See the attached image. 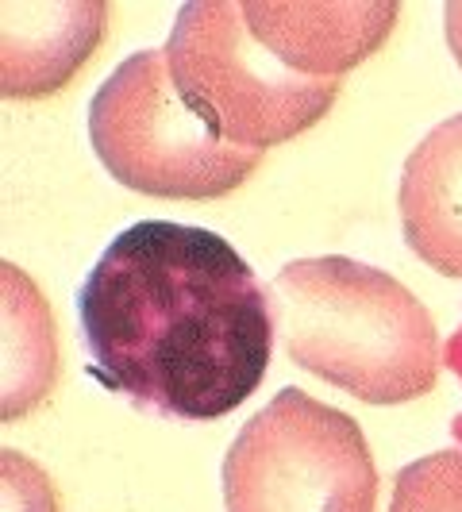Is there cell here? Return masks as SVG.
Segmentation results:
<instances>
[{"label":"cell","instance_id":"1","mask_svg":"<svg viewBox=\"0 0 462 512\" xmlns=\"http://www.w3.org/2000/svg\"><path fill=\"white\" fill-rule=\"evenodd\" d=\"M89 374L135 409L220 420L255 393L274 351L270 293L224 235L139 220L77 289Z\"/></svg>","mask_w":462,"mask_h":512},{"label":"cell","instance_id":"2","mask_svg":"<svg viewBox=\"0 0 462 512\" xmlns=\"http://www.w3.org/2000/svg\"><path fill=\"white\" fill-rule=\"evenodd\" d=\"M266 293L274 335L293 366L366 405H405L436 385V320L393 274L343 255L297 258Z\"/></svg>","mask_w":462,"mask_h":512},{"label":"cell","instance_id":"3","mask_svg":"<svg viewBox=\"0 0 462 512\" xmlns=\"http://www.w3.org/2000/svg\"><path fill=\"white\" fill-rule=\"evenodd\" d=\"M89 143L124 189L174 201L228 197L251 178L262 151H243L189 104L166 51L124 58L89 101Z\"/></svg>","mask_w":462,"mask_h":512},{"label":"cell","instance_id":"4","mask_svg":"<svg viewBox=\"0 0 462 512\" xmlns=\"http://www.w3.org/2000/svg\"><path fill=\"white\" fill-rule=\"evenodd\" d=\"M166 58L189 104L243 151L266 154V147L305 135L343 89V81H312L285 66L251 31L243 0L181 4Z\"/></svg>","mask_w":462,"mask_h":512},{"label":"cell","instance_id":"5","mask_svg":"<svg viewBox=\"0 0 462 512\" xmlns=\"http://www.w3.org/2000/svg\"><path fill=\"white\" fill-rule=\"evenodd\" d=\"M228 512H374L378 466L362 428L305 389H282L224 455Z\"/></svg>","mask_w":462,"mask_h":512},{"label":"cell","instance_id":"6","mask_svg":"<svg viewBox=\"0 0 462 512\" xmlns=\"http://www.w3.org/2000/svg\"><path fill=\"white\" fill-rule=\"evenodd\" d=\"M397 4L355 0H243V16L258 39L312 81H343L389 39Z\"/></svg>","mask_w":462,"mask_h":512},{"label":"cell","instance_id":"7","mask_svg":"<svg viewBox=\"0 0 462 512\" xmlns=\"http://www.w3.org/2000/svg\"><path fill=\"white\" fill-rule=\"evenodd\" d=\"M4 70L8 101H35L58 93L97 51L104 31V4H24L4 0Z\"/></svg>","mask_w":462,"mask_h":512},{"label":"cell","instance_id":"8","mask_svg":"<svg viewBox=\"0 0 462 512\" xmlns=\"http://www.w3.org/2000/svg\"><path fill=\"white\" fill-rule=\"evenodd\" d=\"M397 208L412 255L462 278V116L436 124L405 158Z\"/></svg>","mask_w":462,"mask_h":512},{"label":"cell","instance_id":"9","mask_svg":"<svg viewBox=\"0 0 462 512\" xmlns=\"http://www.w3.org/2000/svg\"><path fill=\"white\" fill-rule=\"evenodd\" d=\"M385 512H462V447L432 451L401 466Z\"/></svg>","mask_w":462,"mask_h":512},{"label":"cell","instance_id":"10","mask_svg":"<svg viewBox=\"0 0 462 512\" xmlns=\"http://www.w3.org/2000/svg\"><path fill=\"white\" fill-rule=\"evenodd\" d=\"M443 31H447V47H451V54H455V62H459L462 70V0L443 8Z\"/></svg>","mask_w":462,"mask_h":512},{"label":"cell","instance_id":"11","mask_svg":"<svg viewBox=\"0 0 462 512\" xmlns=\"http://www.w3.org/2000/svg\"><path fill=\"white\" fill-rule=\"evenodd\" d=\"M443 362L455 370V378L462 382V328L451 335V339H447V347H443ZM451 432H455V439L462 443V412L455 416V428H451Z\"/></svg>","mask_w":462,"mask_h":512}]
</instances>
